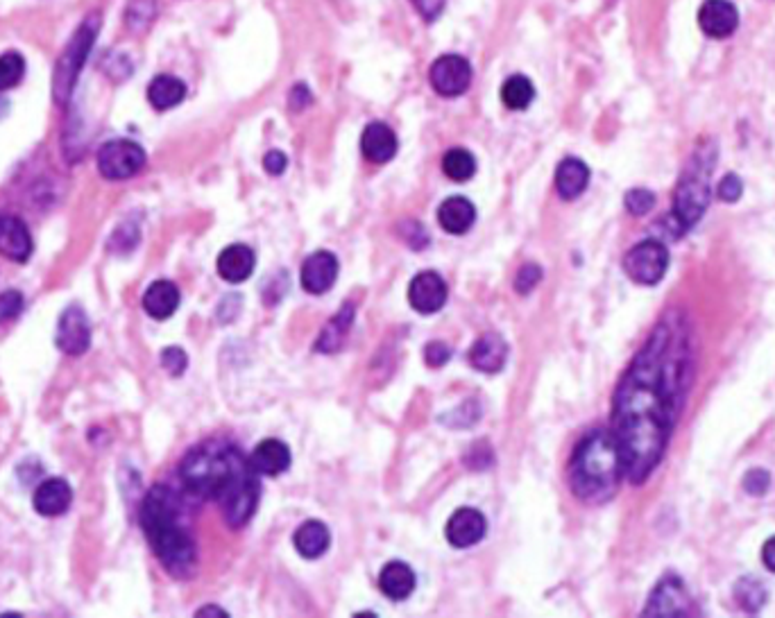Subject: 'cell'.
Segmentation results:
<instances>
[{
    "mask_svg": "<svg viewBox=\"0 0 775 618\" xmlns=\"http://www.w3.org/2000/svg\"><path fill=\"white\" fill-rule=\"evenodd\" d=\"M508 358L506 340L497 333H485L470 349V365L485 374H497L504 369Z\"/></svg>",
    "mask_w": 775,
    "mask_h": 618,
    "instance_id": "ac0fdd59",
    "label": "cell"
},
{
    "mask_svg": "<svg viewBox=\"0 0 775 618\" xmlns=\"http://www.w3.org/2000/svg\"><path fill=\"white\" fill-rule=\"evenodd\" d=\"M0 254L16 263H25L30 259L32 236L21 218L0 216Z\"/></svg>",
    "mask_w": 775,
    "mask_h": 618,
    "instance_id": "2e32d148",
    "label": "cell"
},
{
    "mask_svg": "<svg viewBox=\"0 0 775 618\" xmlns=\"http://www.w3.org/2000/svg\"><path fill=\"white\" fill-rule=\"evenodd\" d=\"M71 501H73V489L64 478L44 480V483L34 489V496H32L34 510H37L41 517H59V514H64L68 508H71Z\"/></svg>",
    "mask_w": 775,
    "mask_h": 618,
    "instance_id": "e0dca14e",
    "label": "cell"
},
{
    "mask_svg": "<svg viewBox=\"0 0 775 618\" xmlns=\"http://www.w3.org/2000/svg\"><path fill=\"white\" fill-rule=\"evenodd\" d=\"M195 616H229V614L225 612V609H220L216 605H204L198 609V612H195Z\"/></svg>",
    "mask_w": 775,
    "mask_h": 618,
    "instance_id": "f6af8a7d",
    "label": "cell"
},
{
    "mask_svg": "<svg viewBox=\"0 0 775 618\" xmlns=\"http://www.w3.org/2000/svg\"><path fill=\"white\" fill-rule=\"evenodd\" d=\"M742 487L748 496H764L771 487V474L766 469H748Z\"/></svg>",
    "mask_w": 775,
    "mask_h": 618,
    "instance_id": "d590c367",
    "label": "cell"
},
{
    "mask_svg": "<svg viewBox=\"0 0 775 618\" xmlns=\"http://www.w3.org/2000/svg\"><path fill=\"white\" fill-rule=\"evenodd\" d=\"M397 134L386 123H370L361 136L363 157L372 163H388L397 154Z\"/></svg>",
    "mask_w": 775,
    "mask_h": 618,
    "instance_id": "ffe728a7",
    "label": "cell"
},
{
    "mask_svg": "<svg viewBox=\"0 0 775 618\" xmlns=\"http://www.w3.org/2000/svg\"><path fill=\"white\" fill-rule=\"evenodd\" d=\"M21 311H23V295L19 290L10 288L5 290V293H0V324L16 320V317L21 315Z\"/></svg>",
    "mask_w": 775,
    "mask_h": 618,
    "instance_id": "e575fe53",
    "label": "cell"
},
{
    "mask_svg": "<svg viewBox=\"0 0 775 618\" xmlns=\"http://www.w3.org/2000/svg\"><path fill=\"white\" fill-rule=\"evenodd\" d=\"M744 193V182L739 179L735 173H728L726 177L719 182V188H717V195L721 202H728V204H735L739 197H742Z\"/></svg>",
    "mask_w": 775,
    "mask_h": 618,
    "instance_id": "f35d334b",
    "label": "cell"
},
{
    "mask_svg": "<svg viewBox=\"0 0 775 618\" xmlns=\"http://www.w3.org/2000/svg\"><path fill=\"white\" fill-rule=\"evenodd\" d=\"M186 98V84L175 75H157L148 84V102L157 111H166L180 105Z\"/></svg>",
    "mask_w": 775,
    "mask_h": 618,
    "instance_id": "83f0119b",
    "label": "cell"
},
{
    "mask_svg": "<svg viewBox=\"0 0 775 618\" xmlns=\"http://www.w3.org/2000/svg\"><path fill=\"white\" fill-rule=\"evenodd\" d=\"M157 16V5L155 0H132L130 7L125 12V23L130 32H143L150 28V23L155 21Z\"/></svg>",
    "mask_w": 775,
    "mask_h": 618,
    "instance_id": "1f68e13d",
    "label": "cell"
},
{
    "mask_svg": "<svg viewBox=\"0 0 775 618\" xmlns=\"http://www.w3.org/2000/svg\"><path fill=\"white\" fill-rule=\"evenodd\" d=\"M25 75V59L19 53L0 55V91H10L21 84Z\"/></svg>",
    "mask_w": 775,
    "mask_h": 618,
    "instance_id": "d6a6232c",
    "label": "cell"
},
{
    "mask_svg": "<svg viewBox=\"0 0 775 618\" xmlns=\"http://www.w3.org/2000/svg\"><path fill=\"white\" fill-rule=\"evenodd\" d=\"M714 161H717L714 145H703V148H698L692 154L683 175H680L674 193V209H671L669 216H664L674 238H680L685 231L692 229L703 218V213L708 211Z\"/></svg>",
    "mask_w": 775,
    "mask_h": 618,
    "instance_id": "5b68a950",
    "label": "cell"
},
{
    "mask_svg": "<svg viewBox=\"0 0 775 618\" xmlns=\"http://www.w3.org/2000/svg\"><path fill=\"white\" fill-rule=\"evenodd\" d=\"M141 528L161 566L177 580H186L198 566V551L182 519V501L173 489L152 487L141 505Z\"/></svg>",
    "mask_w": 775,
    "mask_h": 618,
    "instance_id": "3957f363",
    "label": "cell"
},
{
    "mask_svg": "<svg viewBox=\"0 0 775 618\" xmlns=\"http://www.w3.org/2000/svg\"><path fill=\"white\" fill-rule=\"evenodd\" d=\"M379 587L393 600H406L415 591V573L406 562L393 560L379 573Z\"/></svg>",
    "mask_w": 775,
    "mask_h": 618,
    "instance_id": "cb8c5ba5",
    "label": "cell"
},
{
    "mask_svg": "<svg viewBox=\"0 0 775 618\" xmlns=\"http://www.w3.org/2000/svg\"><path fill=\"white\" fill-rule=\"evenodd\" d=\"M762 562H764L766 569L775 573V535L766 539L764 546H762Z\"/></svg>",
    "mask_w": 775,
    "mask_h": 618,
    "instance_id": "ee69618b",
    "label": "cell"
},
{
    "mask_svg": "<svg viewBox=\"0 0 775 618\" xmlns=\"http://www.w3.org/2000/svg\"><path fill=\"white\" fill-rule=\"evenodd\" d=\"M447 283L438 272H420L408 286V302L422 315L438 313L447 304Z\"/></svg>",
    "mask_w": 775,
    "mask_h": 618,
    "instance_id": "7c38bea8",
    "label": "cell"
},
{
    "mask_svg": "<svg viewBox=\"0 0 775 618\" xmlns=\"http://www.w3.org/2000/svg\"><path fill=\"white\" fill-rule=\"evenodd\" d=\"M146 166V152L139 143L116 139L102 145L98 150V170L109 182H123L134 177Z\"/></svg>",
    "mask_w": 775,
    "mask_h": 618,
    "instance_id": "ba28073f",
    "label": "cell"
},
{
    "mask_svg": "<svg viewBox=\"0 0 775 618\" xmlns=\"http://www.w3.org/2000/svg\"><path fill=\"white\" fill-rule=\"evenodd\" d=\"M250 465L259 476H279L291 467V449L279 440H266L254 446Z\"/></svg>",
    "mask_w": 775,
    "mask_h": 618,
    "instance_id": "d6986e66",
    "label": "cell"
},
{
    "mask_svg": "<svg viewBox=\"0 0 775 618\" xmlns=\"http://www.w3.org/2000/svg\"><path fill=\"white\" fill-rule=\"evenodd\" d=\"M587 184H590V168H587L581 159L569 157L565 161H560V166L556 170V188L560 197H565V200H576L578 195L585 193Z\"/></svg>",
    "mask_w": 775,
    "mask_h": 618,
    "instance_id": "d4e9b609",
    "label": "cell"
},
{
    "mask_svg": "<svg viewBox=\"0 0 775 618\" xmlns=\"http://www.w3.org/2000/svg\"><path fill=\"white\" fill-rule=\"evenodd\" d=\"M732 591H735L737 605L742 607L746 614H760L766 605V600H769V591H766V587L760 580L751 578V575L739 578Z\"/></svg>",
    "mask_w": 775,
    "mask_h": 618,
    "instance_id": "f1b7e54d",
    "label": "cell"
},
{
    "mask_svg": "<svg viewBox=\"0 0 775 618\" xmlns=\"http://www.w3.org/2000/svg\"><path fill=\"white\" fill-rule=\"evenodd\" d=\"M449 358H451V347L445 345V342L433 340V342H429L427 347H424V360H427L429 367L447 365Z\"/></svg>",
    "mask_w": 775,
    "mask_h": 618,
    "instance_id": "ab89813d",
    "label": "cell"
},
{
    "mask_svg": "<svg viewBox=\"0 0 775 618\" xmlns=\"http://www.w3.org/2000/svg\"><path fill=\"white\" fill-rule=\"evenodd\" d=\"M250 460L229 444H202L182 460L184 487L200 499L218 501L227 526L241 528L259 505V480Z\"/></svg>",
    "mask_w": 775,
    "mask_h": 618,
    "instance_id": "7a4b0ae2",
    "label": "cell"
},
{
    "mask_svg": "<svg viewBox=\"0 0 775 618\" xmlns=\"http://www.w3.org/2000/svg\"><path fill=\"white\" fill-rule=\"evenodd\" d=\"M218 274L229 283H241L252 277L254 265H257V256L248 245H229L218 256Z\"/></svg>",
    "mask_w": 775,
    "mask_h": 618,
    "instance_id": "44dd1931",
    "label": "cell"
},
{
    "mask_svg": "<svg viewBox=\"0 0 775 618\" xmlns=\"http://www.w3.org/2000/svg\"><path fill=\"white\" fill-rule=\"evenodd\" d=\"M100 23V12H91L89 16H84V21L78 25V30L73 32V37L68 39L66 48L57 59L53 71V100L59 107H66L68 102H71L75 84H78V77L84 64H87L93 44H96L98 39Z\"/></svg>",
    "mask_w": 775,
    "mask_h": 618,
    "instance_id": "8992f818",
    "label": "cell"
},
{
    "mask_svg": "<svg viewBox=\"0 0 775 618\" xmlns=\"http://www.w3.org/2000/svg\"><path fill=\"white\" fill-rule=\"evenodd\" d=\"M501 100L513 111H524L535 100V87L526 75H510L501 87Z\"/></svg>",
    "mask_w": 775,
    "mask_h": 618,
    "instance_id": "f546056e",
    "label": "cell"
},
{
    "mask_svg": "<svg viewBox=\"0 0 775 618\" xmlns=\"http://www.w3.org/2000/svg\"><path fill=\"white\" fill-rule=\"evenodd\" d=\"M624 204L630 216L642 218L646 213H651V209L655 206V195L649 191V188H633V191L626 193Z\"/></svg>",
    "mask_w": 775,
    "mask_h": 618,
    "instance_id": "836d02e7",
    "label": "cell"
},
{
    "mask_svg": "<svg viewBox=\"0 0 775 618\" xmlns=\"http://www.w3.org/2000/svg\"><path fill=\"white\" fill-rule=\"evenodd\" d=\"M313 102L311 91L304 87V84H297V87L291 91V109L293 111H302Z\"/></svg>",
    "mask_w": 775,
    "mask_h": 618,
    "instance_id": "7bdbcfd3",
    "label": "cell"
},
{
    "mask_svg": "<svg viewBox=\"0 0 775 618\" xmlns=\"http://www.w3.org/2000/svg\"><path fill=\"white\" fill-rule=\"evenodd\" d=\"M624 467L619 446L608 431L585 435L569 460V487L585 503H606L617 494Z\"/></svg>",
    "mask_w": 775,
    "mask_h": 618,
    "instance_id": "277c9868",
    "label": "cell"
},
{
    "mask_svg": "<svg viewBox=\"0 0 775 618\" xmlns=\"http://www.w3.org/2000/svg\"><path fill=\"white\" fill-rule=\"evenodd\" d=\"M55 342L66 356L87 354V349L91 347V322L80 306H68L59 315Z\"/></svg>",
    "mask_w": 775,
    "mask_h": 618,
    "instance_id": "8fae6325",
    "label": "cell"
},
{
    "mask_svg": "<svg viewBox=\"0 0 775 618\" xmlns=\"http://www.w3.org/2000/svg\"><path fill=\"white\" fill-rule=\"evenodd\" d=\"M698 25L710 39H728L737 30L739 12L728 0H705L698 10Z\"/></svg>",
    "mask_w": 775,
    "mask_h": 618,
    "instance_id": "5bb4252c",
    "label": "cell"
},
{
    "mask_svg": "<svg viewBox=\"0 0 775 618\" xmlns=\"http://www.w3.org/2000/svg\"><path fill=\"white\" fill-rule=\"evenodd\" d=\"M669 268V252L662 240L646 238L624 256V272L640 286H655Z\"/></svg>",
    "mask_w": 775,
    "mask_h": 618,
    "instance_id": "52a82bcc",
    "label": "cell"
},
{
    "mask_svg": "<svg viewBox=\"0 0 775 618\" xmlns=\"http://www.w3.org/2000/svg\"><path fill=\"white\" fill-rule=\"evenodd\" d=\"M696 372L692 326L680 313L655 324L621 379L612 406V437L624 476L642 485L664 458Z\"/></svg>",
    "mask_w": 775,
    "mask_h": 618,
    "instance_id": "6da1fadb",
    "label": "cell"
},
{
    "mask_svg": "<svg viewBox=\"0 0 775 618\" xmlns=\"http://www.w3.org/2000/svg\"><path fill=\"white\" fill-rule=\"evenodd\" d=\"M431 87L442 98H458L470 89L472 66L461 55H442L433 62L429 71Z\"/></svg>",
    "mask_w": 775,
    "mask_h": 618,
    "instance_id": "30bf717a",
    "label": "cell"
},
{
    "mask_svg": "<svg viewBox=\"0 0 775 618\" xmlns=\"http://www.w3.org/2000/svg\"><path fill=\"white\" fill-rule=\"evenodd\" d=\"M161 367L166 369L170 376H182L189 367V356L180 347H166L161 351Z\"/></svg>",
    "mask_w": 775,
    "mask_h": 618,
    "instance_id": "8d00e7d4",
    "label": "cell"
},
{
    "mask_svg": "<svg viewBox=\"0 0 775 618\" xmlns=\"http://www.w3.org/2000/svg\"><path fill=\"white\" fill-rule=\"evenodd\" d=\"M488 530L483 512L476 508H461L451 514L447 521V542L454 548H470L479 544Z\"/></svg>",
    "mask_w": 775,
    "mask_h": 618,
    "instance_id": "4fadbf2b",
    "label": "cell"
},
{
    "mask_svg": "<svg viewBox=\"0 0 775 618\" xmlns=\"http://www.w3.org/2000/svg\"><path fill=\"white\" fill-rule=\"evenodd\" d=\"M442 170H445V175L451 182L463 184L476 175L474 154L463 148H451L445 157H442Z\"/></svg>",
    "mask_w": 775,
    "mask_h": 618,
    "instance_id": "4dcf8cb0",
    "label": "cell"
},
{
    "mask_svg": "<svg viewBox=\"0 0 775 618\" xmlns=\"http://www.w3.org/2000/svg\"><path fill=\"white\" fill-rule=\"evenodd\" d=\"M352 324H354V306L343 304V308L336 313V317H331L325 329H322L318 342H315V349H318L320 354H334V351L343 347L349 331H352Z\"/></svg>",
    "mask_w": 775,
    "mask_h": 618,
    "instance_id": "4316f807",
    "label": "cell"
},
{
    "mask_svg": "<svg viewBox=\"0 0 775 618\" xmlns=\"http://www.w3.org/2000/svg\"><path fill=\"white\" fill-rule=\"evenodd\" d=\"M177 306H180V290L173 281L159 279L150 283L146 295H143V308L155 320H168L170 315H175Z\"/></svg>",
    "mask_w": 775,
    "mask_h": 618,
    "instance_id": "603a6c76",
    "label": "cell"
},
{
    "mask_svg": "<svg viewBox=\"0 0 775 618\" xmlns=\"http://www.w3.org/2000/svg\"><path fill=\"white\" fill-rule=\"evenodd\" d=\"M474 220H476L474 204L461 195L447 197L438 209V222L447 234H454V236L467 234V231L472 229Z\"/></svg>",
    "mask_w": 775,
    "mask_h": 618,
    "instance_id": "7402d4cb",
    "label": "cell"
},
{
    "mask_svg": "<svg viewBox=\"0 0 775 618\" xmlns=\"http://www.w3.org/2000/svg\"><path fill=\"white\" fill-rule=\"evenodd\" d=\"M694 600L689 596L685 582L678 575H664L651 591L644 616H689L694 614Z\"/></svg>",
    "mask_w": 775,
    "mask_h": 618,
    "instance_id": "9c48e42d",
    "label": "cell"
},
{
    "mask_svg": "<svg viewBox=\"0 0 775 618\" xmlns=\"http://www.w3.org/2000/svg\"><path fill=\"white\" fill-rule=\"evenodd\" d=\"M302 288L311 295H325L338 279V259L327 250L311 254L302 265Z\"/></svg>",
    "mask_w": 775,
    "mask_h": 618,
    "instance_id": "9a60e30c",
    "label": "cell"
},
{
    "mask_svg": "<svg viewBox=\"0 0 775 618\" xmlns=\"http://www.w3.org/2000/svg\"><path fill=\"white\" fill-rule=\"evenodd\" d=\"M411 3L415 5V10L420 12L422 19L431 23V21L438 19L442 10H445L447 0H411Z\"/></svg>",
    "mask_w": 775,
    "mask_h": 618,
    "instance_id": "60d3db41",
    "label": "cell"
},
{
    "mask_svg": "<svg viewBox=\"0 0 775 618\" xmlns=\"http://www.w3.org/2000/svg\"><path fill=\"white\" fill-rule=\"evenodd\" d=\"M542 281V268L535 263H526L519 268L517 277H515V290L519 295H528L531 290L538 286V283Z\"/></svg>",
    "mask_w": 775,
    "mask_h": 618,
    "instance_id": "74e56055",
    "label": "cell"
},
{
    "mask_svg": "<svg viewBox=\"0 0 775 618\" xmlns=\"http://www.w3.org/2000/svg\"><path fill=\"white\" fill-rule=\"evenodd\" d=\"M286 166H288L286 154L279 150H270L266 157H263V168H266L270 175H281L286 170Z\"/></svg>",
    "mask_w": 775,
    "mask_h": 618,
    "instance_id": "b9f144b4",
    "label": "cell"
},
{
    "mask_svg": "<svg viewBox=\"0 0 775 618\" xmlns=\"http://www.w3.org/2000/svg\"><path fill=\"white\" fill-rule=\"evenodd\" d=\"M293 542H295L297 553L306 557V560H315V557L327 553L331 535H329V528L325 526V523L311 519V521H304L302 526L295 530Z\"/></svg>",
    "mask_w": 775,
    "mask_h": 618,
    "instance_id": "484cf974",
    "label": "cell"
}]
</instances>
